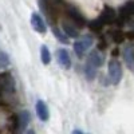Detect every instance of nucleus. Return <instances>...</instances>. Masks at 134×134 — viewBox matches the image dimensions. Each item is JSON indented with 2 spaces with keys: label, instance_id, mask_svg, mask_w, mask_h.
Returning <instances> with one entry per match:
<instances>
[{
  "label": "nucleus",
  "instance_id": "obj_1",
  "mask_svg": "<svg viewBox=\"0 0 134 134\" xmlns=\"http://www.w3.org/2000/svg\"><path fill=\"white\" fill-rule=\"evenodd\" d=\"M109 78L113 85H118L122 79V67L117 59H111L109 62Z\"/></svg>",
  "mask_w": 134,
  "mask_h": 134
},
{
  "label": "nucleus",
  "instance_id": "obj_2",
  "mask_svg": "<svg viewBox=\"0 0 134 134\" xmlns=\"http://www.w3.org/2000/svg\"><path fill=\"white\" fill-rule=\"evenodd\" d=\"M66 14H67V16L70 18V20L72 21V23L76 26V27H85L86 26V19H85V16L78 11L75 7H72V5H67L66 7Z\"/></svg>",
  "mask_w": 134,
  "mask_h": 134
},
{
  "label": "nucleus",
  "instance_id": "obj_3",
  "mask_svg": "<svg viewBox=\"0 0 134 134\" xmlns=\"http://www.w3.org/2000/svg\"><path fill=\"white\" fill-rule=\"evenodd\" d=\"M15 91V82L9 72L0 74V94L3 93H14Z\"/></svg>",
  "mask_w": 134,
  "mask_h": 134
},
{
  "label": "nucleus",
  "instance_id": "obj_4",
  "mask_svg": "<svg viewBox=\"0 0 134 134\" xmlns=\"http://www.w3.org/2000/svg\"><path fill=\"white\" fill-rule=\"evenodd\" d=\"M91 46H93V38L87 35V36H83L81 40H76L74 43V51H75V54L78 55V57L82 58L85 55V52Z\"/></svg>",
  "mask_w": 134,
  "mask_h": 134
},
{
  "label": "nucleus",
  "instance_id": "obj_5",
  "mask_svg": "<svg viewBox=\"0 0 134 134\" xmlns=\"http://www.w3.org/2000/svg\"><path fill=\"white\" fill-rule=\"evenodd\" d=\"M31 26L34 27V30H35L36 32H39V34H44L47 31V27H46V23H44L43 18L39 14H36V12H34L31 15Z\"/></svg>",
  "mask_w": 134,
  "mask_h": 134
},
{
  "label": "nucleus",
  "instance_id": "obj_6",
  "mask_svg": "<svg viewBox=\"0 0 134 134\" xmlns=\"http://www.w3.org/2000/svg\"><path fill=\"white\" fill-rule=\"evenodd\" d=\"M62 28H63V31L66 32L67 36H70V38L79 36V27H76L72 21L63 20V21H62Z\"/></svg>",
  "mask_w": 134,
  "mask_h": 134
},
{
  "label": "nucleus",
  "instance_id": "obj_7",
  "mask_svg": "<svg viewBox=\"0 0 134 134\" xmlns=\"http://www.w3.org/2000/svg\"><path fill=\"white\" fill-rule=\"evenodd\" d=\"M98 19L102 21L103 24H110V23H113V21L115 20V12H114V9L110 8V7H105L103 11L100 12V15H99Z\"/></svg>",
  "mask_w": 134,
  "mask_h": 134
},
{
  "label": "nucleus",
  "instance_id": "obj_8",
  "mask_svg": "<svg viewBox=\"0 0 134 134\" xmlns=\"http://www.w3.org/2000/svg\"><path fill=\"white\" fill-rule=\"evenodd\" d=\"M57 58H58V63L64 67V69L69 70L70 67H71V59H70V55L69 52H67L64 48H60L57 51Z\"/></svg>",
  "mask_w": 134,
  "mask_h": 134
},
{
  "label": "nucleus",
  "instance_id": "obj_9",
  "mask_svg": "<svg viewBox=\"0 0 134 134\" xmlns=\"http://www.w3.org/2000/svg\"><path fill=\"white\" fill-rule=\"evenodd\" d=\"M35 109H36L38 118H39L40 121H47V119H48V117H50L48 107H47V105L44 103L43 100H38V102H36V106H35Z\"/></svg>",
  "mask_w": 134,
  "mask_h": 134
},
{
  "label": "nucleus",
  "instance_id": "obj_10",
  "mask_svg": "<svg viewBox=\"0 0 134 134\" xmlns=\"http://www.w3.org/2000/svg\"><path fill=\"white\" fill-rule=\"evenodd\" d=\"M87 62L91 63L93 66H95L97 69H98V67H100V66H102V63H103V57H102V54H100L98 50H95V51H93L90 55H88Z\"/></svg>",
  "mask_w": 134,
  "mask_h": 134
},
{
  "label": "nucleus",
  "instance_id": "obj_11",
  "mask_svg": "<svg viewBox=\"0 0 134 134\" xmlns=\"http://www.w3.org/2000/svg\"><path fill=\"white\" fill-rule=\"evenodd\" d=\"M124 58H125V63L130 70H134V50L133 47H126L124 51Z\"/></svg>",
  "mask_w": 134,
  "mask_h": 134
},
{
  "label": "nucleus",
  "instance_id": "obj_12",
  "mask_svg": "<svg viewBox=\"0 0 134 134\" xmlns=\"http://www.w3.org/2000/svg\"><path fill=\"white\" fill-rule=\"evenodd\" d=\"M30 122V114L28 111H21V113L18 115V129L23 130Z\"/></svg>",
  "mask_w": 134,
  "mask_h": 134
},
{
  "label": "nucleus",
  "instance_id": "obj_13",
  "mask_svg": "<svg viewBox=\"0 0 134 134\" xmlns=\"http://www.w3.org/2000/svg\"><path fill=\"white\" fill-rule=\"evenodd\" d=\"M85 75H86V78L88 81H93L94 78L97 76V67L87 62L86 66H85Z\"/></svg>",
  "mask_w": 134,
  "mask_h": 134
},
{
  "label": "nucleus",
  "instance_id": "obj_14",
  "mask_svg": "<svg viewBox=\"0 0 134 134\" xmlns=\"http://www.w3.org/2000/svg\"><path fill=\"white\" fill-rule=\"evenodd\" d=\"M40 59L44 64H48L51 62V54L48 51V48L46 46H42L40 47Z\"/></svg>",
  "mask_w": 134,
  "mask_h": 134
},
{
  "label": "nucleus",
  "instance_id": "obj_15",
  "mask_svg": "<svg viewBox=\"0 0 134 134\" xmlns=\"http://www.w3.org/2000/svg\"><path fill=\"white\" fill-rule=\"evenodd\" d=\"M88 26H90V30L91 31H95V32H99L100 30H102V27L105 26L103 23H102V21H100L99 19H97V20H94V21H91V23L90 24H88Z\"/></svg>",
  "mask_w": 134,
  "mask_h": 134
},
{
  "label": "nucleus",
  "instance_id": "obj_16",
  "mask_svg": "<svg viewBox=\"0 0 134 134\" xmlns=\"http://www.w3.org/2000/svg\"><path fill=\"white\" fill-rule=\"evenodd\" d=\"M54 34H55V36L58 38V40H59V42H62V43H64V44L69 43V39L66 38V35H63V34H62L57 27H54Z\"/></svg>",
  "mask_w": 134,
  "mask_h": 134
},
{
  "label": "nucleus",
  "instance_id": "obj_17",
  "mask_svg": "<svg viewBox=\"0 0 134 134\" xmlns=\"http://www.w3.org/2000/svg\"><path fill=\"white\" fill-rule=\"evenodd\" d=\"M8 63H9V60H8V57H7L5 54L0 52V69H2V67H5Z\"/></svg>",
  "mask_w": 134,
  "mask_h": 134
},
{
  "label": "nucleus",
  "instance_id": "obj_18",
  "mask_svg": "<svg viewBox=\"0 0 134 134\" xmlns=\"http://www.w3.org/2000/svg\"><path fill=\"white\" fill-rule=\"evenodd\" d=\"M113 39H114V42H122V39H124V35H122V32L115 31V32H113Z\"/></svg>",
  "mask_w": 134,
  "mask_h": 134
}]
</instances>
